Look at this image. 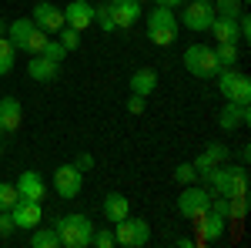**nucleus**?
Masks as SVG:
<instances>
[{
    "mask_svg": "<svg viewBox=\"0 0 251 248\" xmlns=\"http://www.w3.org/2000/svg\"><path fill=\"white\" fill-rule=\"evenodd\" d=\"M24 121V108L14 94H3L0 97V134H14Z\"/></svg>",
    "mask_w": 251,
    "mask_h": 248,
    "instance_id": "nucleus-16",
    "label": "nucleus"
},
{
    "mask_svg": "<svg viewBox=\"0 0 251 248\" xmlns=\"http://www.w3.org/2000/svg\"><path fill=\"white\" fill-rule=\"evenodd\" d=\"M214 57L221 67H238V44H214Z\"/></svg>",
    "mask_w": 251,
    "mask_h": 248,
    "instance_id": "nucleus-27",
    "label": "nucleus"
},
{
    "mask_svg": "<svg viewBox=\"0 0 251 248\" xmlns=\"http://www.w3.org/2000/svg\"><path fill=\"white\" fill-rule=\"evenodd\" d=\"M238 158H241V165H248V158H251V148H248V144H241V148H238Z\"/></svg>",
    "mask_w": 251,
    "mask_h": 248,
    "instance_id": "nucleus-38",
    "label": "nucleus"
},
{
    "mask_svg": "<svg viewBox=\"0 0 251 248\" xmlns=\"http://www.w3.org/2000/svg\"><path fill=\"white\" fill-rule=\"evenodd\" d=\"M114 242L124 248H144L151 242V225L137 215H127V218L114 221Z\"/></svg>",
    "mask_w": 251,
    "mask_h": 248,
    "instance_id": "nucleus-6",
    "label": "nucleus"
},
{
    "mask_svg": "<svg viewBox=\"0 0 251 248\" xmlns=\"http://www.w3.org/2000/svg\"><path fill=\"white\" fill-rule=\"evenodd\" d=\"M107 7H111V17H114L117 30H131L137 20L144 17L141 0H107Z\"/></svg>",
    "mask_w": 251,
    "mask_h": 248,
    "instance_id": "nucleus-12",
    "label": "nucleus"
},
{
    "mask_svg": "<svg viewBox=\"0 0 251 248\" xmlns=\"http://www.w3.org/2000/svg\"><path fill=\"white\" fill-rule=\"evenodd\" d=\"M60 64L64 60L50 57V54H30V64H27V74L30 81H40V84H50L60 77Z\"/></svg>",
    "mask_w": 251,
    "mask_h": 248,
    "instance_id": "nucleus-14",
    "label": "nucleus"
},
{
    "mask_svg": "<svg viewBox=\"0 0 251 248\" xmlns=\"http://www.w3.org/2000/svg\"><path fill=\"white\" fill-rule=\"evenodd\" d=\"M241 3H248V0H241Z\"/></svg>",
    "mask_w": 251,
    "mask_h": 248,
    "instance_id": "nucleus-40",
    "label": "nucleus"
},
{
    "mask_svg": "<svg viewBox=\"0 0 251 248\" xmlns=\"http://www.w3.org/2000/svg\"><path fill=\"white\" fill-rule=\"evenodd\" d=\"M211 20H214V7L204 3V0H191V3L181 10V24H184L188 30H194V34H204V30L211 27Z\"/></svg>",
    "mask_w": 251,
    "mask_h": 248,
    "instance_id": "nucleus-10",
    "label": "nucleus"
},
{
    "mask_svg": "<svg viewBox=\"0 0 251 248\" xmlns=\"http://www.w3.org/2000/svg\"><path fill=\"white\" fill-rule=\"evenodd\" d=\"M14 188H17V198H24V201H44V194H47V185L37 171H20Z\"/></svg>",
    "mask_w": 251,
    "mask_h": 248,
    "instance_id": "nucleus-17",
    "label": "nucleus"
},
{
    "mask_svg": "<svg viewBox=\"0 0 251 248\" xmlns=\"http://www.w3.org/2000/svg\"><path fill=\"white\" fill-rule=\"evenodd\" d=\"M221 194H225V198H248V165H234L231 181L225 185Z\"/></svg>",
    "mask_w": 251,
    "mask_h": 248,
    "instance_id": "nucleus-23",
    "label": "nucleus"
},
{
    "mask_svg": "<svg viewBox=\"0 0 251 248\" xmlns=\"http://www.w3.org/2000/svg\"><path fill=\"white\" fill-rule=\"evenodd\" d=\"M148 37L157 47L174 44V37H177V17H174V10L157 7V3H154V10H148Z\"/></svg>",
    "mask_w": 251,
    "mask_h": 248,
    "instance_id": "nucleus-4",
    "label": "nucleus"
},
{
    "mask_svg": "<svg viewBox=\"0 0 251 248\" xmlns=\"http://www.w3.org/2000/svg\"><path fill=\"white\" fill-rule=\"evenodd\" d=\"M198 225H194V245H211L218 242L225 231H228V221H225V215H218V211H204L201 218H194Z\"/></svg>",
    "mask_w": 251,
    "mask_h": 248,
    "instance_id": "nucleus-9",
    "label": "nucleus"
},
{
    "mask_svg": "<svg viewBox=\"0 0 251 248\" xmlns=\"http://www.w3.org/2000/svg\"><path fill=\"white\" fill-rule=\"evenodd\" d=\"M91 245L94 248H114V228H94V235H91Z\"/></svg>",
    "mask_w": 251,
    "mask_h": 248,
    "instance_id": "nucleus-30",
    "label": "nucleus"
},
{
    "mask_svg": "<svg viewBox=\"0 0 251 248\" xmlns=\"http://www.w3.org/2000/svg\"><path fill=\"white\" fill-rule=\"evenodd\" d=\"M144 101H148V97L131 94V97H127V111H131V114H144Z\"/></svg>",
    "mask_w": 251,
    "mask_h": 248,
    "instance_id": "nucleus-34",
    "label": "nucleus"
},
{
    "mask_svg": "<svg viewBox=\"0 0 251 248\" xmlns=\"http://www.w3.org/2000/svg\"><path fill=\"white\" fill-rule=\"evenodd\" d=\"M10 231H14V218H10V211H0V235L7 238Z\"/></svg>",
    "mask_w": 251,
    "mask_h": 248,
    "instance_id": "nucleus-35",
    "label": "nucleus"
},
{
    "mask_svg": "<svg viewBox=\"0 0 251 248\" xmlns=\"http://www.w3.org/2000/svg\"><path fill=\"white\" fill-rule=\"evenodd\" d=\"M174 181H177V185H194V181H198L194 165H177V168H174Z\"/></svg>",
    "mask_w": 251,
    "mask_h": 248,
    "instance_id": "nucleus-32",
    "label": "nucleus"
},
{
    "mask_svg": "<svg viewBox=\"0 0 251 248\" xmlns=\"http://www.w3.org/2000/svg\"><path fill=\"white\" fill-rule=\"evenodd\" d=\"M218 124H221V131H238V128L251 124V111H248V104H234V101H225V108H221V117H218Z\"/></svg>",
    "mask_w": 251,
    "mask_h": 248,
    "instance_id": "nucleus-18",
    "label": "nucleus"
},
{
    "mask_svg": "<svg viewBox=\"0 0 251 248\" xmlns=\"http://www.w3.org/2000/svg\"><path fill=\"white\" fill-rule=\"evenodd\" d=\"M228 158H231V148H228V144H221V141H208V144H204V151L191 161L194 171H198V181H204V185H208L211 171L218 168V165H225Z\"/></svg>",
    "mask_w": 251,
    "mask_h": 248,
    "instance_id": "nucleus-7",
    "label": "nucleus"
},
{
    "mask_svg": "<svg viewBox=\"0 0 251 248\" xmlns=\"http://www.w3.org/2000/svg\"><path fill=\"white\" fill-rule=\"evenodd\" d=\"M14 205H17V188L7 185V181H0V211H10Z\"/></svg>",
    "mask_w": 251,
    "mask_h": 248,
    "instance_id": "nucleus-31",
    "label": "nucleus"
},
{
    "mask_svg": "<svg viewBox=\"0 0 251 248\" xmlns=\"http://www.w3.org/2000/svg\"><path fill=\"white\" fill-rule=\"evenodd\" d=\"M14 64H17V47L7 40V34L0 37V77H7L14 71Z\"/></svg>",
    "mask_w": 251,
    "mask_h": 248,
    "instance_id": "nucleus-25",
    "label": "nucleus"
},
{
    "mask_svg": "<svg viewBox=\"0 0 251 248\" xmlns=\"http://www.w3.org/2000/svg\"><path fill=\"white\" fill-rule=\"evenodd\" d=\"M94 20H97V27H100L104 34H114V30H117V27H114V17H111V7H107V0L94 3Z\"/></svg>",
    "mask_w": 251,
    "mask_h": 248,
    "instance_id": "nucleus-26",
    "label": "nucleus"
},
{
    "mask_svg": "<svg viewBox=\"0 0 251 248\" xmlns=\"http://www.w3.org/2000/svg\"><path fill=\"white\" fill-rule=\"evenodd\" d=\"M94 221L84 215V211H67L54 221V231L60 238V248H87L91 245V235H94Z\"/></svg>",
    "mask_w": 251,
    "mask_h": 248,
    "instance_id": "nucleus-1",
    "label": "nucleus"
},
{
    "mask_svg": "<svg viewBox=\"0 0 251 248\" xmlns=\"http://www.w3.org/2000/svg\"><path fill=\"white\" fill-rule=\"evenodd\" d=\"M238 34H241V40H251V17H248V10L238 14Z\"/></svg>",
    "mask_w": 251,
    "mask_h": 248,
    "instance_id": "nucleus-33",
    "label": "nucleus"
},
{
    "mask_svg": "<svg viewBox=\"0 0 251 248\" xmlns=\"http://www.w3.org/2000/svg\"><path fill=\"white\" fill-rule=\"evenodd\" d=\"M34 30H37V24L30 17H17L7 24V40L17 47V51H27V44H30V37H34Z\"/></svg>",
    "mask_w": 251,
    "mask_h": 248,
    "instance_id": "nucleus-19",
    "label": "nucleus"
},
{
    "mask_svg": "<svg viewBox=\"0 0 251 248\" xmlns=\"http://www.w3.org/2000/svg\"><path fill=\"white\" fill-rule=\"evenodd\" d=\"M3 34H7V24H3V20H0V37H3Z\"/></svg>",
    "mask_w": 251,
    "mask_h": 248,
    "instance_id": "nucleus-39",
    "label": "nucleus"
},
{
    "mask_svg": "<svg viewBox=\"0 0 251 248\" xmlns=\"http://www.w3.org/2000/svg\"><path fill=\"white\" fill-rule=\"evenodd\" d=\"M30 245L34 248H60V238L54 231V225H37L30 231Z\"/></svg>",
    "mask_w": 251,
    "mask_h": 248,
    "instance_id": "nucleus-24",
    "label": "nucleus"
},
{
    "mask_svg": "<svg viewBox=\"0 0 251 248\" xmlns=\"http://www.w3.org/2000/svg\"><path fill=\"white\" fill-rule=\"evenodd\" d=\"M74 165H77L80 171H91V168H94V154H87V151L77 154V158H74Z\"/></svg>",
    "mask_w": 251,
    "mask_h": 248,
    "instance_id": "nucleus-36",
    "label": "nucleus"
},
{
    "mask_svg": "<svg viewBox=\"0 0 251 248\" xmlns=\"http://www.w3.org/2000/svg\"><path fill=\"white\" fill-rule=\"evenodd\" d=\"M100 211H104V218L114 225V221H121V218H127V215H131V201H127L121 191H107V194H104V201H100Z\"/></svg>",
    "mask_w": 251,
    "mask_h": 248,
    "instance_id": "nucleus-20",
    "label": "nucleus"
},
{
    "mask_svg": "<svg viewBox=\"0 0 251 248\" xmlns=\"http://www.w3.org/2000/svg\"><path fill=\"white\" fill-rule=\"evenodd\" d=\"M181 64H184V71H188L191 77H201V81H214L218 71H221V64H218V57H214L211 44H191V47L184 51Z\"/></svg>",
    "mask_w": 251,
    "mask_h": 248,
    "instance_id": "nucleus-2",
    "label": "nucleus"
},
{
    "mask_svg": "<svg viewBox=\"0 0 251 248\" xmlns=\"http://www.w3.org/2000/svg\"><path fill=\"white\" fill-rule=\"evenodd\" d=\"M157 91V71L154 67H137L131 74V94H141V97H151Z\"/></svg>",
    "mask_w": 251,
    "mask_h": 248,
    "instance_id": "nucleus-22",
    "label": "nucleus"
},
{
    "mask_svg": "<svg viewBox=\"0 0 251 248\" xmlns=\"http://www.w3.org/2000/svg\"><path fill=\"white\" fill-rule=\"evenodd\" d=\"M10 218H14V228L34 231L44 221V208H40V201H24V198H17V205L10 208Z\"/></svg>",
    "mask_w": 251,
    "mask_h": 248,
    "instance_id": "nucleus-13",
    "label": "nucleus"
},
{
    "mask_svg": "<svg viewBox=\"0 0 251 248\" xmlns=\"http://www.w3.org/2000/svg\"><path fill=\"white\" fill-rule=\"evenodd\" d=\"M154 3H157V7H168V10H177L184 0H154Z\"/></svg>",
    "mask_w": 251,
    "mask_h": 248,
    "instance_id": "nucleus-37",
    "label": "nucleus"
},
{
    "mask_svg": "<svg viewBox=\"0 0 251 248\" xmlns=\"http://www.w3.org/2000/svg\"><path fill=\"white\" fill-rule=\"evenodd\" d=\"M60 10H64V24L74 27V30H80V34L94 24V3H91V0H71V3L60 7Z\"/></svg>",
    "mask_w": 251,
    "mask_h": 248,
    "instance_id": "nucleus-15",
    "label": "nucleus"
},
{
    "mask_svg": "<svg viewBox=\"0 0 251 248\" xmlns=\"http://www.w3.org/2000/svg\"><path fill=\"white\" fill-rule=\"evenodd\" d=\"M57 40H60V47L71 54V51H77V47H80V30H74V27L64 24V27L57 30Z\"/></svg>",
    "mask_w": 251,
    "mask_h": 248,
    "instance_id": "nucleus-29",
    "label": "nucleus"
},
{
    "mask_svg": "<svg viewBox=\"0 0 251 248\" xmlns=\"http://www.w3.org/2000/svg\"><path fill=\"white\" fill-rule=\"evenodd\" d=\"M218 91L225 101H234V104H248L251 101V77L241 74L238 67H221L218 71Z\"/></svg>",
    "mask_w": 251,
    "mask_h": 248,
    "instance_id": "nucleus-3",
    "label": "nucleus"
},
{
    "mask_svg": "<svg viewBox=\"0 0 251 248\" xmlns=\"http://www.w3.org/2000/svg\"><path fill=\"white\" fill-rule=\"evenodd\" d=\"M211 194L214 191L208 188V185H184V191L177 194V211H181V218H188V221H194V218H201L204 211L211 208Z\"/></svg>",
    "mask_w": 251,
    "mask_h": 248,
    "instance_id": "nucleus-5",
    "label": "nucleus"
},
{
    "mask_svg": "<svg viewBox=\"0 0 251 248\" xmlns=\"http://www.w3.org/2000/svg\"><path fill=\"white\" fill-rule=\"evenodd\" d=\"M208 34H211L218 44H238V40H241V34H238V17H218V14H214Z\"/></svg>",
    "mask_w": 251,
    "mask_h": 248,
    "instance_id": "nucleus-21",
    "label": "nucleus"
},
{
    "mask_svg": "<svg viewBox=\"0 0 251 248\" xmlns=\"http://www.w3.org/2000/svg\"><path fill=\"white\" fill-rule=\"evenodd\" d=\"M30 20L37 24L44 34H57L60 27H64V10H60L57 3H50V0H37L34 3V14H30Z\"/></svg>",
    "mask_w": 251,
    "mask_h": 248,
    "instance_id": "nucleus-11",
    "label": "nucleus"
},
{
    "mask_svg": "<svg viewBox=\"0 0 251 248\" xmlns=\"http://www.w3.org/2000/svg\"><path fill=\"white\" fill-rule=\"evenodd\" d=\"M211 7H214V14H218V17H238V14L245 10V3H241V0H211Z\"/></svg>",
    "mask_w": 251,
    "mask_h": 248,
    "instance_id": "nucleus-28",
    "label": "nucleus"
},
{
    "mask_svg": "<svg viewBox=\"0 0 251 248\" xmlns=\"http://www.w3.org/2000/svg\"><path fill=\"white\" fill-rule=\"evenodd\" d=\"M204 3H211V0H204Z\"/></svg>",
    "mask_w": 251,
    "mask_h": 248,
    "instance_id": "nucleus-41",
    "label": "nucleus"
},
{
    "mask_svg": "<svg viewBox=\"0 0 251 248\" xmlns=\"http://www.w3.org/2000/svg\"><path fill=\"white\" fill-rule=\"evenodd\" d=\"M80 188H84V171H80L74 161H67V165H57L54 168V191H57V198L64 201H71V198H77Z\"/></svg>",
    "mask_w": 251,
    "mask_h": 248,
    "instance_id": "nucleus-8",
    "label": "nucleus"
}]
</instances>
